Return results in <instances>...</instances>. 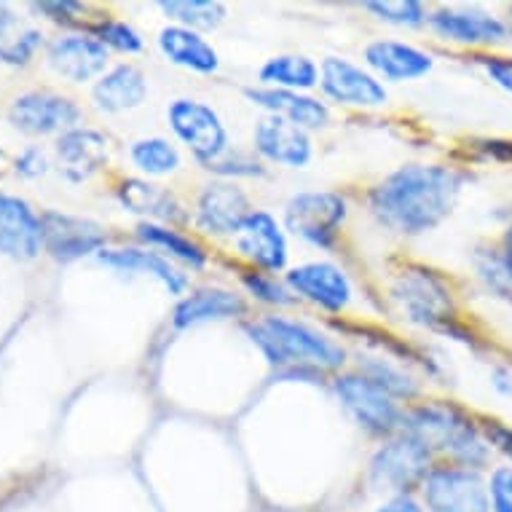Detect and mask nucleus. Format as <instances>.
<instances>
[{"label": "nucleus", "instance_id": "22", "mask_svg": "<svg viewBox=\"0 0 512 512\" xmlns=\"http://www.w3.org/2000/svg\"><path fill=\"white\" fill-rule=\"evenodd\" d=\"M365 59H368L370 68L376 70V78H387V81H397V84L427 76L435 65L427 51L400 41H373L365 49Z\"/></svg>", "mask_w": 512, "mask_h": 512}, {"label": "nucleus", "instance_id": "36", "mask_svg": "<svg viewBox=\"0 0 512 512\" xmlns=\"http://www.w3.org/2000/svg\"><path fill=\"white\" fill-rule=\"evenodd\" d=\"M94 38L105 46V49L124 51V54H137L143 51V38L135 27H129L126 22H116V19H105L100 25H94Z\"/></svg>", "mask_w": 512, "mask_h": 512}, {"label": "nucleus", "instance_id": "40", "mask_svg": "<svg viewBox=\"0 0 512 512\" xmlns=\"http://www.w3.org/2000/svg\"><path fill=\"white\" fill-rule=\"evenodd\" d=\"M483 437L496 451H502L507 459H512V429L504 427L502 421H483Z\"/></svg>", "mask_w": 512, "mask_h": 512}, {"label": "nucleus", "instance_id": "2", "mask_svg": "<svg viewBox=\"0 0 512 512\" xmlns=\"http://www.w3.org/2000/svg\"><path fill=\"white\" fill-rule=\"evenodd\" d=\"M252 344L277 368L338 370L346 362V352L333 338L319 333L306 322L287 317H261L247 325Z\"/></svg>", "mask_w": 512, "mask_h": 512}, {"label": "nucleus", "instance_id": "12", "mask_svg": "<svg viewBox=\"0 0 512 512\" xmlns=\"http://www.w3.org/2000/svg\"><path fill=\"white\" fill-rule=\"evenodd\" d=\"M43 247L51 258L68 263L84 255L100 252L105 244V231L89 218H76L65 212H43Z\"/></svg>", "mask_w": 512, "mask_h": 512}, {"label": "nucleus", "instance_id": "7", "mask_svg": "<svg viewBox=\"0 0 512 512\" xmlns=\"http://www.w3.org/2000/svg\"><path fill=\"white\" fill-rule=\"evenodd\" d=\"M336 395L349 416L370 435H392L403 427V413L395 397L362 373L336 378Z\"/></svg>", "mask_w": 512, "mask_h": 512}, {"label": "nucleus", "instance_id": "46", "mask_svg": "<svg viewBox=\"0 0 512 512\" xmlns=\"http://www.w3.org/2000/svg\"><path fill=\"white\" fill-rule=\"evenodd\" d=\"M496 381H494V387L499 389V392H507V395H510L512 392V384H504V381H510V376H507V373H502V370H496Z\"/></svg>", "mask_w": 512, "mask_h": 512}, {"label": "nucleus", "instance_id": "34", "mask_svg": "<svg viewBox=\"0 0 512 512\" xmlns=\"http://www.w3.org/2000/svg\"><path fill=\"white\" fill-rule=\"evenodd\" d=\"M43 35L38 30H3L0 33V62L6 65H27L41 46Z\"/></svg>", "mask_w": 512, "mask_h": 512}, {"label": "nucleus", "instance_id": "33", "mask_svg": "<svg viewBox=\"0 0 512 512\" xmlns=\"http://www.w3.org/2000/svg\"><path fill=\"white\" fill-rule=\"evenodd\" d=\"M365 9L378 19L400 27H419L427 22V9L419 0H370L365 3Z\"/></svg>", "mask_w": 512, "mask_h": 512}, {"label": "nucleus", "instance_id": "29", "mask_svg": "<svg viewBox=\"0 0 512 512\" xmlns=\"http://www.w3.org/2000/svg\"><path fill=\"white\" fill-rule=\"evenodd\" d=\"M137 236H140V242L151 244V247H159V250L169 252L175 261L185 263V266H191V269H204L207 266V252L194 242V239H188L180 231L169 226H161V223H140L137 226Z\"/></svg>", "mask_w": 512, "mask_h": 512}, {"label": "nucleus", "instance_id": "13", "mask_svg": "<svg viewBox=\"0 0 512 512\" xmlns=\"http://www.w3.org/2000/svg\"><path fill=\"white\" fill-rule=\"evenodd\" d=\"M250 215V202L234 183L207 185L196 202V223L202 231L215 236H236Z\"/></svg>", "mask_w": 512, "mask_h": 512}, {"label": "nucleus", "instance_id": "25", "mask_svg": "<svg viewBox=\"0 0 512 512\" xmlns=\"http://www.w3.org/2000/svg\"><path fill=\"white\" fill-rule=\"evenodd\" d=\"M244 311H247L244 298L231 290H196L177 303L172 322L175 328H194V325L215 322V319L242 317Z\"/></svg>", "mask_w": 512, "mask_h": 512}, {"label": "nucleus", "instance_id": "44", "mask_svg": "<svg viewBox=\"0 0 512 512\" xmlns=\"http://www.w3.org/2000/svg\"><path fill=\"white\" fill-rule=\"evenodd\" d=\"M376 512H427V507H424L413 494H400L387 499Z\"/></svg>", "mask_w": 512, "mask_h": 512}, {"label": "nucleus", "instance_id": "45", "mask_svg": "<svg viewBox=\"0 0 512 512\" xmlns=\"http://www.w3.org/2000/svg\"><path fill=\"white\" fill-rule=\"evenodd\" d=\"M9 27H14V14H11V9L6 3H0V33L9 30Z\"/></svg>", "mask_w": 512, "mask_h": 512}, {"label": "nucleus", "instance_id": "1", "mask_svg": "<svg viewBox=\"0 0 512 512\" xmlns=\"http://www.w3.org/2000/svg\"><path fill=\"white\" fill-rule=\"evenodd\" d=\"M464 175L440 164H408L370 191L373 218L397 234H427L443 223L462 194Z\"/></svg>", "mask_w": 512, "mask_h": 512}, {"label": "nucleus", "instance_id": "26", "mask_svg": "<svg viewBox=\"0 0 512 512\" xmlns=\"http://www.w3.org/2000/svg\"><path fill=\"white\" fill-rule=\"evenodd\" d=\"M118 202L124 204L129 212L148 218V223L167 226V223L183 218V212H180L183 207L167 188L148 183V180H137V177H129L118 185Z\"/></svg>", "mask_w": 512, "mask_h": 512}, {"label": "nucleus", "instance_id": "31", "mask_svg": "<svg viewBox=\"0 0 512 512\" xmlns=\"http://www.w3.org/2000/svg\"><path fill=\"white\" fill-rule=\"evenodd\" d=\"M132 164H135L140 172L153 177L172 175L177 167H180V151L175 145L164 140V137H148V140H137L132 145Z\"/></svg>", "mask_w": 512, "mask_h": 512}, {"label": "nucleus", "instance_id": "3", "mask_svg": "<svg viewBox=\"0 0 512 512\" xmlns=\"http://www.w3.org/2000/svg\"><path fill=\"white\" fill-rule=\"evenodd\" d=\"M400 429L405 435L416 437L421 445H427L432 454L440 451V454L451 456V462L459 467H470V470L486 467L491 445L454 405L429 403L405 411Z\"/></svg>", "mask_w": 512, "mask_h": 512}, {"label": "nucleus", "instance_id": "39", "mask_svg": "<svg viewBox=\"0 0 512 512\" xmlns=\"http://www.w3.org/2000/svg\"><path fill=\"white\" fill-rule=\"evenodd\" d=\"M207 169L210 172H218V175L223 177H258L263 175V167L258 164L255 159H250V156H242V153H236V156H231V153H223L218 161H212V164H207Z\"/></svg>", "mask_w": 512, "mask_h": 512}, {"label": "nucleus", "instance_id": "42", "mask_svg": "<svg viewBox=\"0 0 512 512\" xmlns=\"http://www.w3.org/2000/svg\"><path fill=\"white\" fill-rule=\"evenodd\" d=\"M33 9L51 17L54 22H73V17H78L84 11V6L73 3V0H62V3H35Z\"/></svg>", "mask_w": 512, "mask_h": 512}, {"label": "nucleus", "instance_id": "23", "mask_svg": "<svg viewBox=\"0 0 512 512\" xmlns=\"http://www.w3.org/2000/svg\"><path fill=\"white\" fill-rule=\"evenodd\" d=\"M159 49L172 65L191 70V73L210 76L220 68V57L215 46L199 33H194V30H188V27H164L159 33Z\"/></svg>", "mask_w": 512, "mask_h": 512}, {"label": "nucleus", "instance_id": "9", "mask_svg": "<svg viewBox=\"0 0 512 512\" xmlns=\"http://www.w3.org/2000/svg\"><path fill=\"white\" fill-rule=\"evenodd\" d=\"M169 126L177 140L191 148L204 167L228 151V132L220 116L199 100H175L167 110Z\"/></svg>", "mask_w": 512, "mask_h": 512}, {"label": "nucleus", "instance_id": "32", "mask_svg": "<svg viewBox=\"0 0 512 512\" xmlns=\"http://www.w3.org/2000/svg\"><path fill=\"white\" fill-rule=\"evenodd\" d=\"M362 376H368L373 384L389 392L395 400H411V397L419 395V387L405 370H400L397 365H392L389 360H370L365 362L362 368Z\"/></svg>", "mask_w": 512, "mask_h": 512}, {"label": "nucleus", "instance_id": "28", "mask_svg": "<svg viewBox=\"0 0 512 512\" xmlns=\"http://www.w3.org/2000/svg\"><path fill=\"white\" fill-rule=\"evenodd\" d=\"M258 78L266 84V89L309 92L319 84V68L303 54H279L263 65Z\"/></svg>", "mask_w": 512, "mask_h": 512}, {"label": "nucleus", "instance_id": "35", "mask_svg": "<svg viewBox=\"0 0 512 512\" xmlns=\"http://www.w3.org/2000/svg\"><path fill=\"white\" fill-rule=\"evenodd\" d=\"M478 271L483 282H486L491 290L496 293L507 295L512 298V261L507 258V252H496V250H488V252H480L478 255Z\"/></svg>", "mask_w": 512, "mask_h": 512}, {"label": "nucleus", "instance_id": "19", "mask_svg": "<svg viewBox=\"0 0 512 512\" xmlns=\"http://www.w3.org/2000/svg\"><path fill=\"white\" fill-rule=\"evenodd\" d=\"M57 156L59 169L65 172V177L73 183H81L108 164V137L94 129L76 126L65 135H59Z\"/></svg>", "mask_w": 512, "mask_h": 512}, {"label": "nucleus", "instance_id": "24", "mask_svg": "<svg viewBox=\"0 0 512 512\" xmlns=\"http://www.w3.org/2000/svg\"><path fill=\"white\" fill-rule=\"evenodd\" d=\"M148 97V81L135 65H118L94 84V102L105 113H126L140 108Z\"/></svg>", "mask_w": 512, "mask_h": 512}, {"label": "nucleus", "instance_id": "43", "mask_svg": "<svg viewBox=\"0 0 512 512\" xmlns=\"http://www.w3.org/2000/svg\"><path fill=\"white\" fill-rule=\"evenodd\" d=\"M46 156H43L38 148H30V151H25L22 156L17 159V172L19 175H25V177H38L46 172Z\"/></svg>", "mask_w": 512, "mask_h": 512}, {"label": "nucleus", "instance_id": "21", "mask_svg": "<svg viewBox=\"0 0 512 512\" xmlns=\"http://www.w3.org/2000/svg\"><path fill=\"white\" fill-rule=\"evenodd\" d=\"M247 100L258 108L269 110V116L285 118L301 129H322L328 126L330 110L325 102L314 100L303 92H287V89H247Z\"/></svg>", "mask_w": 512, "mask_h": 512}, {"label": "nucleus", "instance_id": "37", "mask_svg": "<svg viewBox=\"0 0 512 512\" xmlns=\"http://www.w3.org/2000/svg\"><path fill=\"white\" fill-rule=\"evenodd\" d=\"M242 282L258 301L269 303V306H290L295 301L293 290L277 282L274 277H269V274H255L252 271V274H244Z\"/></svg>", "mask_w": 512, "mask_h": 512}, {"label": "nucleus", "instance_id": "4", "mask_svg": "<svg viewBox=\"0 0 512 512\" xmlns=\"http://www.w3.org/2000/svg\"><path fill=\"white\" fill-rule=\"evenodd\" d=\"M432 451L421 445L416 437L400 435L378 448L370 459V483L378 491H389L392 496L421 491L424 480L432 472Z\"/></svg>", "mask_w": 512, "mask_h": 512}, {"label": "nucleus", "instance_id": "6", "mask_svg": "<svg viewBox=\"0 0 512 512\" xmlns=\"http://www.w3.org/2000/svg\"><path fill=\"white\" fill-rule=\"evenodd\" d=\"M392 298L403 314L416 325L424 328L445 330L454 333L451 319H454V301L451 290L427 269H408L403 271L397 282L392 285Z\"/></svg>", "mask_w": 512, "mask_h": 512}, {"label": "nucleus", "instance_id": "18", "mask_svg": "<svg viewBox=\"0 0 512 512\" xmlns=\"http://www.w3.org/2000/svg\"><path fill=\"white\" fill-rule=\"evenodd\" d=\"M49 65L73 84L105 76L108 49L94 35H65L49 46Z\"/></svg>", "mask_w": 512, "mask_h": 512}, {"label": "nucleus", "instance_id": "11", "mask_svg": "<svg viewBox=\"0 0 512 512\" xmlns=\"http://www.w3.org/2000/svg\"><path fill=\"white\" fill-rule=\"evenodd\" d=\"M319 86L330 100L352 108H381L387 102V89L370 70L349 59L328 57L319 68Z\"/></svg>", "mask_w": 512, "mask_h": 512}, {"label": "nucleus", "instance_id": "41", "mask_svg": "<svg viewBox=\"0 0 512 512\" xmlns=\"http://www.w3.org/2000/svg\"><path fill=\"white\" fill-rule=\"evenodd\" d=\"M483 68L496 86L512 94V59L510 57H488L483 59Z\"/></svg>", "mask_w": 512, "mask_h": 512}, {"label": "nucleus", "instance_id": "27", "mask_svg": "<svg viewBox=\"0 0 512 512\" xmlns=\"http://www.w3.org/2000/svg\"><path fill=\"white\" fill-rule=\"evenodd\" d=\"M100 263L110 266L116 271H126V274H143V277L159 279L161 285L167 287L172 295H180L188 285V279L180 274V271L167 261L161 258L156 252H145V250H100L97 252Z\"/></svg>", "mask_w": 512, "mask_h": 512}, {"label": "nucleus", "instance_id": "16", "mask_svg": "<svg viewBox=\"0 0 512 512\" xmlns=\"http://www.w3.org/2000/svg\"><path fill=\"white\" fill-rule=\"evenodd\" d=\"M252 143L263 159L290 169L306 167L311 161V153H314L309 132L277 116H266L261 124L255 126Z\"/></svg>", "mask_w": 512, "mask_h": 512}, {"label": "nucleus", "instance_id": "38", "mask_svg": "<svg viewBox=\"0 0 512 512\" xmlns=\"http://www.w3.org/2000/svg\"><path fill=\"white\" fill-rule=\"evenodd\" d=\"M491 512H512V467H496L488 478Z\"/></svg>", "mask_w": 512, "mask_h": 512}, {"label": "nucleus", "instance_id": "8", "mask_svg": "<svg viewBox=\"0 0 512 512\" xmlns=\"http://www.w3.org/2000/svg\"><path fill=\"white\" fill-rule=\"evenodd\" d=\"M346 220V202L333 191H303L285 207V223L314 247H330Z\"/></svg>", "mask_w": 512, "mask_h": 512}, {"label": "nucleus", "instance_id": "15", "mask_svg": "<svg viewBox=\"0 0 512 512\" xmlns=\"http://www.w3.org/2000/svg\"><path fill=\"white\" fill-rule=\"evenodd\" d=\"M236 250L242 258L263 271H282L287 266V239L277 218L263 210H252L242 231L236 234Z\"/></svg>", "mask_w": 512, "mask_h": 512}, {"label": "nucleus", "instance_id": "14", "mask_svg": "<svg viewBox=\"0 0 512 512\" xmlns=\"http://www.w3.org/2000/svg\"><path fill=\"white\" fill-rule=\"evenodd\" d=\"M43 247L41 218L19 196L0 194V252L14 261H33Z\"/></svg>", "mask_w": 512, "mask_h": 512}, {"label": "nucleus", "instance_id": "30", "mask_svg": "<svg viewBox=\"0 0 512 512\" xmlns=\"http://www.w3.org/2000/svg\"><path fill=\"white\" fill-rule=\"evenodd\" d=\"M159 9L167 14L177 27L188 30H215L226 19V6L218 0H161Z\"/></svg>", "mask_w": 512, "mask_h": 512}, {"label": "nucleus", "instance_id": "20", "mask_svg": "<svg viewBox=\"0 0 512 512\" xmlns=\"http://www.w3.org/2000/svg\"><path fill=\"white\" fill-rule=\"evenodd\" d=\"M429 25L445 41L470 43V46L496 43L507 35L504 22L478 9H440L429 17Z\"/></svg>", "mask_w": 512, "mask_h": 512}, {"label": "nucleus", "instance_id": "47", "mask_svg": "<svg viewBox=\"0 0 512 512\" xmlns=\"http://www.w3.org/2000/svg\"><path fill=\"white\" fill-rule=\"evenodd\" d=\"M504 252H507V258L512 261V226L510 231H507V239H504Z\"/></svg>", "mask_w": 512, "mask_h": 512}, {"label": "nucleus", "instance_id": "17", "mask_svg": "<svg viewBox=\"0 0 512 512\" xmlns=\"http://www.w3.org/2000/svg\"><path fill=\"white\" fill-rule=\"evenodd\" d=\"M287 287L328 311H344L352 301V282L333 263H306L287 271Z\"/></svg>", "mask_w": 512, "mask_h": 512}, {"label": "nucleus", "instance_id": "5", "mask_svg": "<svg viewBox=\"0 0 512 512\" xmlns=\"http://www.w3.org/2000/svg\"><path fill=\"white\" fill-rule=\"evenodd\" d=\"M421 504L427 512H491L488 480L480 470L459 464L432 467L421 486Z\"/></svg>", "mask_w": 512, "mask_h": 512}, {"label": "nucleus", "instance_id": "10", "mask_svg": "<svg viewBox=\"0 0 512 512\" xmlns=\"http://www.w3.org/2000/svg\"><path fill=\"white\" fill-rule=\"evenodd\" d=\"M9 121L27 135H65L81 121V108L62 94L27 92L11 102Z\"/></svg>", "mask_w": 512, "mask_h": 512}]
</instances>
